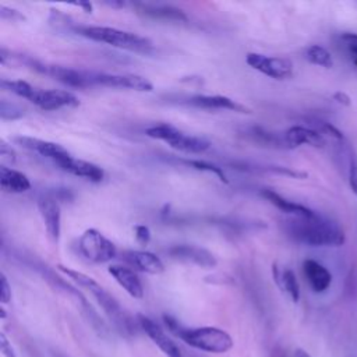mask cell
Masks as SVG:
<instances>
[{
    "instance_id": "obj_1",
    "label": "cell",
    "mask_w": 357,
    "mask_h": 357,
    "mask_svg": "<svg viewBox=\"0 0 357 357\" xmlns=\"http://www.w3.org/2000/svg\"><path fill=\"white\" fill-rule=\"evenodd\" d=\"M284 230L297 243L311 247H340L346 241V234L337 222L318 213L312 218L286 220Z\"/></svg>"
},
{
    "instance_id": "obj_2",
    "label": "cell",
    "mask_w": 357,
    "mask_h": 357,
    "mask_svg": "<svg viewBox=\"0 0 357 357\" xmlns=\"http://www.w3.org/2000/svg\"><path fill=\"white\" fill-rule=\"evenodd\" d=\"M163 321L174 336L194 349L208 353H226L233 347L231 336L223 329L215 326L187 328L170 315H165Z\"/></svg>"
},
{
    "instance_id": "obj_3",
    "label": "cell",
    "mask_w": 357,
    "mask_h": 357,
    "mask_svg": "<svg viewBox=\"0 0 357 357\" xmlns=\"http://www.w3.org/2000/svg\"><path fill=\"white\" fill-rule=\"evenodd\" d=\"M57 268L63 273H66L70 279H73L77 284H79L81 287H85L86 290L91 291V294L95 297L98 304L102 307V310L106 312V315L110 318V321L116 325V328L119 331H121L124 333H130V335L135 333V328H137L138 322L135 324L134 319L121 308L119 301L110 293H107L95 279H92L91 276H88L82 272L67 268L64 265H59Z\"/></svg>"
},
{
    "instance_id": "obj_4",
    "label": "cell",
    "mask_w": 357,
    "mask_h": 357,
    "mask_svg": "<svg viewBox=\"0 0 357 357\" xmlns=\"http://www.w3.org/2000/svg\"><path fill=\"white\" fill-rule=\"evenodd\" d=\"M71 29L86 39L93 42L106 43L117 49L135 52V53H149L153 50V42L134 32L110 28V26H96V25H73Z\"/></svg>"
},
{
    "instance_id": "obj_5",
    "label": "cell",
    "mask_w": 357,
    "mask_h": 357,
    "mask_svg": "<svg viewBox=\"0 0 357 357\" xmlns=\"http://www.w3.org/2000/svg\"><path fill=\"white\" fill-rule=\"evenodd\" d=\"M145 134L153 139L165 141L173 149L181 151L185 153H204L211 146V142L204 137L185 134L181 130L167 123L153 124L145 130Z\"/></svg>"
},
{
    "instance_id": "obj_6",
    "label": "cell",
    "mask_w": 357,
    "mask_h": 357,
    "mask_svg": "<svg viewBox=\"0 0 357 357\" xmlns=\"http://www.w3.org/2000/svg\"><path fill=\"white\" fill-rule=\"evenodd\" d=\"M79 254L92 264H106L116 258V245L96 229H86L78 238Z\"/></svg>"
},
{
    "instance_id": "obj_7",
    "label": "cell",
    "mask_w": 357,
    "mask_h": 357,
    "mask_svg": "<svg viewBox=\"0 0 357 357\" xmlns=\"http://www.w3.org/2000/svg\"><path fill=\"white\" fill-rule=\"evenodd\" d=\"M245 63L273 79H287L293 75V63L286 57L266 56L262 53H248Z\"/></svg>"
},
{
    "instance_id": "obj_8",
    "label": "cell",
    "mask_w": 357,
    "mask_h": 357,
    "mask_svg": "<svg viewBox=\"0 0 357 357\" xmlns=\"http://www.w3.org/2000/svg\"><path fill=\"white\" fill-rule=\"evenodd\" d=\"M92 84L93 86H109V88H126L138 92H152V82L138 74H109L92 71Z\"/></svg>"
},
{
    "instance_id": "obj_9",
    "label": "cell",
    "mask_w": 357,
    "mask_h": 357,
    "mask_svg": "<svg viewBox=\"0 0 357 357\" xmlns=\"http://www.w3.org/2000/svg\"><path fill=\"white\" fill-rule=\"evenodd\" d=\"M31 103L38 106L42 110H59L63 107H74L79 105L78 98L70 91L61 89H39L32 88L29 96L26 98Z\"/></svg>"
},
{
    "instance_id": "obj_10",
    "label": "cell",
    "mask_w": 357,
    "mask_h": 357,
    "mask_svg": "<svg viewBox=\"0 0 357 357\" xmlns=\"http://www.w3.org/2000/svg\"><path fill=\"white\" fill-rule=\"evenodd\" d=\"M166 254L176 261L192 264L201 268H215L216 257L206 248L195 244H174L166 250Z\"/></svg>"
},
{
    "instance_id": "obj_11",
    "label": "cell",
    "mask_w": 357,
    "mask_h": 357,
    "mask_svg": "<svg viewBox=\"0 0 357 357\" xmlns=\"http://www.w3.org/2000/svg\"><path fill=\"white\" fill-rule=\"evenodd\" d=\"M13 141L21 148L52 160L54 165H60L61 162H64L71 156V153L57 142H52V141L35 138V137H26V135L15 137Z\"/></svg>"
},
{
    "instance_id": "obj_12",
    "label": "cell",
    "mask_w": 357,
    "mask_h": 357,
    "mask_svg": "<svg viewBox=\"0 0 357 357\" xmlns=\"http://www.w3.org/2000/svg\"><path fill=\"white\" fill-rule=\"evenodd\" d=\"M38 209L49 240L56 244L61 233V211L57 198L53 194H45L39 197Z\"/></svg>"
},
{
    "instance_id": "obj_13",
    "label": "cell",
    "mask_w": 357,
    "mask_h": 357,
    "mask_svg": "<svg viewBox=\"0 0 357 357\" xmlns=\"http://www.w3.org/2000/svg\"><path fill=\"white\" fill-rule=\"evenodd\" d=\"M137 322L139 328L148 335V337L162 350L163 354L167 357H183V353L180 351L178 346L166 335V332L149 317L138 314Z\"/></svg>"
},
{
    "instance_id": "obj_14",
    "label": "cell",
    "mask_w": 357,
    "mask_h": 357,
    "mask_svg": "<svg viewBox=\"0 0 357 357\" xmlns=\"http://www.w3.org/2000/svg\"><path fill=\"white\" fill-rule=\"evenodd\" d=\"M187 105L198 107V109H208V110H231L238 113H251V110L238 103L237 100H233L229 96L223 95H194L190 96L185 100Z\"/></svg>"
},
{
    "instance_id": "obj_15",
    "label": "cell",
    "mask_w": 357,
    "mask_h": 357,
    "mask_svg": "<svg viewBox=\"0 0 357 357\" xmlns=\"http://www.w3.org/2000/svg\"><path fill=\"white\" fill-rule=\"evenodd\" d=\"M283 138L287 148H297L305 144L314 148H324L326 145L324 135L318 130L304 126H293L287 128Z\"/></svg>"
},
{
    "instance_id": "obj_16",
    "label": "cell",
    "mask_w": 357,
    "mask_h": 357,
    "mask_svg": "<svg viewBox=\"0 0 357 357\" xmlns=\"http://www.w3.org/2000/svg\"><path fill=\"white\" fill-rule=\"evenodd\" d=\"M134 8L138 14L152 18V20H167V21H176V22H185L188 21L187 14L169 4H155V3H134Z\"/></svg>"
},
{
    "instance_id": "obj_17",
    "label": "cell",
    "mask_w": 357,
    "mask_h": 357,
    "mask_svg": "<svg viewBox=\"0 0 357 357\" xmlns=\"http://www.w3.org/2000/svg\"><path fill=\"white\" fill-rule=\"evenodd\" d=\"M123 258L135 269L149 273V275H160L165 272V265L162 259L149 251L139 250H127L123 251Z\"/></svg>"
},
{
    "instance_id": "obj_18",
    "label": "cell",
    "mask_w": 357,
    "mask_h": 357,
    "mask_svg": "<svg viewBox=\"0 0 357 357\" xmlns=\"http://www.w3.org/2000/svg\"><path fill=\"white\" fill-rule=\"evenodd\" d=\"M57 167L61 169L63 172H67L77 177H82L92 183H100L105 178V172L100 166L88 160L77 159L73 155L64 162H61L60 165H57Z\"/></svg>"
},
{
    "instance_id": "obj_19",
    "label": "cell",
    "mask_w": 357,
    "mask_h": 357,
    "mask_svg": "<svg viewBox=\"0 0 357 357\" xmlns=\"http://www.w3.org/2000/svg\"><path fill=\"white\" fill-rule=\"evenodd\" d=\"M303 272L312 291L324 293L329 289L332 283V273L321 262L311 258L304 259Z\"/></svg>"
},
{
    "instance_id": "obj_20",
    "label": "cell",
    "mask_w": 357,
    "mask_h": 357,
    "mask_svg": "<svg viewBox=\"0 0 357 357\" xmlns=\"http://www.w3.org/2000/svg\"><path fill=\"white\" fill-rule=\"evenodd\" d=\"M109 273L114 278V280L134 298H142L144 297V286L141 283V279L138 275L127 266L123 265H110Z\"/></svg>"
},
{
    "instance_id": "obj_21",
    "label": "cell",
    "mask_w": 357,
    "mask_h": 357,
    "mask_svg": "<svg viewBox=\"0 0 357 357\" xmlns=\"http://www.w3.org/2000/svg\"><path fill=\"white\" fill-rule=\"evenodd\" d=\"M261 195L266 201H269L273 206H276L278 209L283 211L284 213L291 215L293 218H312L317 213L312 209L307 208L305 205H301L298 202L290 201V199L284 198L283 195L278 194L276 191H273L271 188H262L261 190Z\"/></svg>"
},
{
    "instance_id": "obj_22",
    "label": "cell",
    "mask_w": 357,
    "mask_h": 357,
    "mask_svg": "<svg viewBox=\"0 0 357 357\" xmlns=\"http://www.w3.org/2000/svg\"><path fill=\"white\" fill-rule=\"evenodd\" d=\"M0 185L6 192L21 194L31 188V181L24 173L3 165L0 167Z\"/></svg>"
},
{
    "instance_id": "obj_23",
    "label": "cell",
    "mask_w": 357,
    "mask_h": 357,
    "mask_svg": "<svg viewBox=\"0 0 357 357\" xmlns=\"http://www.w3.org/2000/svg\"><path fill=\"white\" fill-rule=\"evenodd\" d=\"M272 272L278 287L284 291L294 303H297L300 300V284L296 273L291 269L280 268L276 264H273Z\"/></svg>"
},
{
    "instance_id": "obj_24",
    "label": "cell",
    "mask_w": 357,
    "mask_h": 357,
    "mask_svg": "<svg viewBox=\"0 0 357 357\" xmlns=\"http://www.w3.org/2000/svg\"><path fill=\"white\" fill-rule=\"evenodd\" d=\"M245 137L250 138L251 141L257 142V144H262V145H266V146H275V148H287L286 146V142H284V138L273 134V132H269L261 127H251L248 130H245Z\"/></svg>"
},
{
    "instance_id": "obj_25",
    "label": "cell",
    "mask_w": 357,
    "mask_h": 357,
    "mask_svg": "<svg viewBox=\"0 0 357 357\" xmlns=\"http://www.w3.org/2000/svg\"><path fill=\"white\" fill-rule=\"evenodd\" d=\"M304 57L308 63L324 67V68H332L333 67V57L332 54L319 45H311L304 50Z\"/></svg>"
},
{
    "instance_id": "obj_26",
    "label": "cell",
    "mask_w": 357,
    "mask_h": 357,
    "mask_svg": "<svg viewBox=\"0 0 357 357\" xmlns=\"http://www.w3.org/2000/svg\"><path fill=\"white\" fill-rule=\"evenodd\" d=\"M337 47L343 52V54L357 66V33L354 32H342L336 38Z\"/></svg>"
},
{
    "instance_id": "obj_27",
    "label": "cell",
    "mask_w": 357,
    "mask_h": 357,
    "mask_svg": "<svg viewBox=\"0 0 357 357\" xmlns=\"http://www.w3.org/2000/svg\"><path fill=\"white\" fill-rule=\"evenodd\" d=\"M180 163H184L195 170H199V172H208V173H212L215 174L222 183H229V178L225 174L223 169L211 163V162H206V160H199V159H180L178 160Z\"/></svg>"
},
{
    "instance_id": "obj_28",
    "label": "cell",
    "mask_w": 357,
    "mask_h": 357,
    "mask_svg": "<svg viewBox=\"0 0 357 357\" xmlns=\"http://www.w3.org/2000/svg\"><path fill=\"white\" fill-rule=\"evenodd\" d=\"M24 116V109L13 102H7L3 99L0 102V117L3 120H15Z\"/></svg>"
},
{
    "instance_id": "obj_29",
    "label": "cell",
    "mask_w": 357,
    "mask_h": 357,
    "mask_svg": "<svg viewBox=\"0 0 357 357\" xmlns=\"http://www.w3.org/2000/svg\"><path fill=\"white\" fill-rule=\"evenodd\" d=\"M349 185L357 195V155L354 153L349 156Z\"/></svg>"
},
{
    "instance_id": "obj_30",
    "label": "cell",
    "mask_w": 357,
    "mask_h": 357,
    "mask_svg": "<svg viewBox=\"0 0 357 357\" xmlns=\"http://www.w3.org/2000/svg\"><path fill=\"white\" fill-rule=\"evenodd\" d=\"M0 18L3 20H10V21H24L25 17L24 14H21L18 10L6 7V6H0Z\"/></svg>"
},
{
    "instance_id": "obj_31",
    "label": "cell",
    "mask_w": 357,
    "mask_h": 357,
    "mask_svg": "<svg viewBox=\"0 0 357 357\" xmlns=\"http://www.w3.org/2000/svg\"><path fill=\"white\" fill-rule=\"evenodd\" d=\"M134 231H135V240L142 244V245H146L149 241H151V230L148 226L145 225H137L134 227Z\"/></svg>"
},
{
    "instance_id": "obj_32",
    "label": "cell",
    "mask_w": 357,
    "mask_h": 357,
    "mask_svg": "<svg viewBox=\"0 0 357 357\" xmlns=\"http://www.w3.org/2000/svg\"><path fill=\"white\" fill-rule=\"evenodd\" d=\"M11 300V286L4 273L0 276V301L1 304H7Z\"/></svg>"
},
{
    "instance_id": "obj_33",
    "label": "cell",
    "mask_w": 357,
    "mask_h": 357,
    "mask_svg": "<svg viewBox=\"0 0 357 357\" xmlns=\"http://www.w3.org/2000/svg\"><path fill=\"white\" fill-rule=\"evenodd\" d=\"M0 156L4 162H8V163H14L17 160L14 149L4 139H0Z\"/></svg>"
},
{
    "instance_id": "obj_34",
    "label": "cell",
    "mask_w": 357,
    "mask_h": 357,
    "mask_svg": "<svg viewBox=\"0 0 357 357\" xmlns=\"http://www.w3.org/2000/svg\"><path fill=\"white\" fill-rule=\"evenodd\" d=\"M0 350H1V354H3L4 357H17V356H15V351H14L11 343L8 342L7 336L4 335V332L0 333Z\"/></svg>"
},
{
    "instance_id": "obj_35",
    "label": "cell",
    "mask_w": 357,
    "mask_h": 357,
    "mask_svg": "<svg viewBox=\"0 0 357 357\" xmlns=\"http://www.w3.org/2000/svg\"><path fill=\"white\" fill-rule=\"evenodd\" d=\"M332 98H333V100L336 102V103H339V105H342V106H350L351 105V99H350V96L346 93V92H342V91H337V92H335L333 95H332Z\"/></svg>"
},
{
    "instance_id": "obj_36",
    "label": "cell",
    "mask_w": 357,
    "mask_h": 357,
    "mask_svg": "<svg viewBox=\"0 0 357 357\" xmlns=\"http://www.w3.org/2000/svg\"><path fill=\"white\" fill-rule=\"evenodd\" d=\"M74 6H78L81 8H84L85 13H92V4L88 1H79V3H74Z\"/></svg>"
},
{
    "instance_id": "obj_37",
    "label": "cell",
    "mask_w": 357,
    "mask_h": 357,
    "mask_svg": "<svg viewBox=\"0 0 357 357\" xmlns=\"http://www.w3.org/2000/svg\"><path fill=\"white\" fill-rule=\"evenodd\" d=\"M293 357H311L304 349H296L293 353Z\"/></svg>"
}]
</instances>
